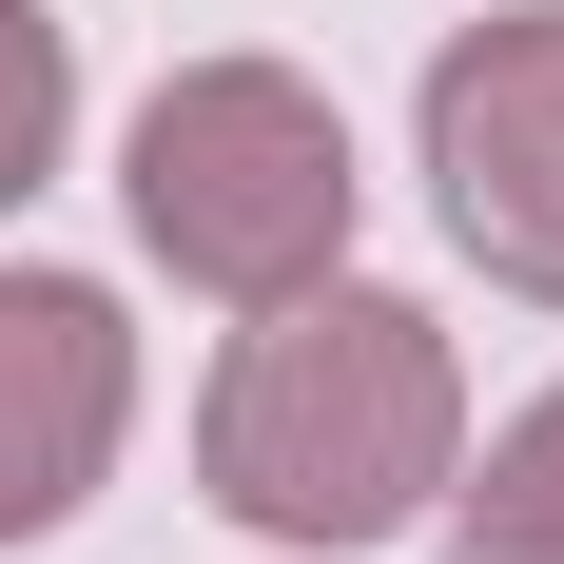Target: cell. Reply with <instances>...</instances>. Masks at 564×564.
Masks as SVG:
<instances>
[{
    "label": "cell",
    "instance_id": "cell-1",
    "mask_svg": "<svg viewBox=\"0 0 564 564\" xmlns=\"http://www.w3.org/2000/svg\"><path fill=\"white\" fill-rule=\"evenodd\" d=\"M195 448H215V507L273 525V545H390L448 487V448H467V370H448V332L409 292H332L312 273V292H273L234 332Z\"/></svg>",
    "mask_w": 564,
    "mask_h": 564
},
{
    "label": "cell",
    "instance_id": "cell-2",
    "mask_svg": "<svg viewBox=\"0 0 564 564\" xmlns=\"http://www.w3.org/2000/svg\"><path fill=\"white\" fill-rule=\"evenodd\" d=\"M137 234H156L195 292H234V312L312 292L350 253V137H332V98L273 78V58L156 78V117H137Z\"/></svg>",
    "mask_w": 564,
    "mask_h": 564
},
{
    "label": "cell",
    "instance_id": "cell-3",
    "mask_svg": "<svg viewBox=\"0 0 564 564\" xmlns=\"http://www.w3.org/2000/svg\"><path fill=\"white\" fill-rule=\"evenodd\" d=\"M429 175H448L467 253L564 312V0H525V20L429 58Z\"/></svg>",
    "mask_w": 564,
    "mask_h": 564
},
{
    "label": "cell",
    "instance_id": "cell-4",
    "mask_svg": "<svg viewBox=\"0 0 564 564\" xmlns=\"http://www.w3.org/2000/svg\"><path fill=\"white\" fill-rule=\"evenodd\" d=\"M117 409H137L117 292H78V273H0V545H40V525L117 467Z\"/></svg>",
    "mask_w": 564,
    "mask_h": 564
},
{
    "label": "cell",
    "instance_id": "cell-5",
    "mask_svg": "<svg viewBox=\"0 0 564 564\" xmlns=\"http://www.w3.org/2000/svg\"><path fill=\"white\" fill-rule=\"evenodd\" d=\"M448 564H564V390L487 448V487L448 507Z\"/></svg>",
    "mask_w": 564,
    "mask_h": 564
},
{
    "label": "cell",
    "instance_id": "cell-6",
    "mask_svg": "<svg viewBox=\"0 0 564 564\" xmlns=\"http://www.w3.org/2000/svg\"><path fill=\"white\" fill-rule=\"evenodd\" d=\"M58 117H78V58H58V20H40V0H0V195H40Z\"/></svg>",
    "mask_w": 564,
    "mask_h": 564
}]
</instances>
